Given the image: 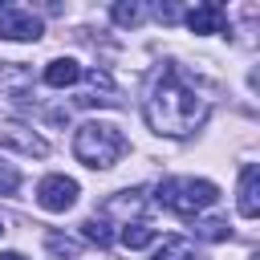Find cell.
Wrapping results in <instances>:
<instances>
[{
	"label": "cell",
	"instance_id": "cell-19",
	"mask_svg": "<svg viewBox=\"0 0 260 260\" xmlns=\"http://www.w3.org/2000/svg\"><path fill=\"white\" fill-rule=\"evenodd\" d=\"M37 4H41L45 12H61V0H37Z\"/></svg>",
	"mask_w": 260,
	"mask_h": 260
},
{
	"label": "cell",
	"instance_id": "cell-13",
	"mask_svg": "<svg viewBox=\"0 0 260 260\" xmlns=\"http://www.w3.org/2000/svg\"><path fill=\"white\" fill-rule=\"evenodd\" d=\"M81 236H85L89 244H98V248H110V240H114V236H110V223L98 219V215H89V219L81 223Z\"/></svg>",
	"mask_w": 260,
	"mask_h": 260
},
{
	"label": "cell",
	"instance_id": "cell-17",
	"mask_svg": "<svg viewBox=\"0 0 260 260\" xmlns=\"http://www.w3.org/2000/svg\"><path fill=\"white\" fill-rule=\"evenodd\" d=\"M16 187H20V171L12 162H0V195H16Z\"/></svg>",
	"mask_w": 260,
	"mask_h": 260
},
{
	"label": "cell",
	"instance_id": "cell-12",
	"mask_svg": "<svg viewBox=\"0 0 260 260\" xmlns=\"http://www.w3.org/2000/svg\"><path fill=\"white\" fill-rule=\"evenodd\" d=\"M114 24H122V28H134L138 20H142V0H114Z\"/></svg>",
	"mask_w": 260,
	"mask_h": 260
},
{
	"label": "cell",
	"instance_id": "cell-11",
	"mask_svg": "<svg viewBox=\"0 0 260 260\" xmlns=\"http://www.w3.org/2000/svg\"><path fill=\"white\" fill-rule=\"evenodd\" d=\"M154 260H195V248H191V240L167 236V240L154 248Z\"/></svg>",
	"mask_w": 260,
	"mask_h": 260
},
{
	"label": "cell",
	"instance_id": "cell-9",
	"mask_svg": "<svg viewBox=\"0 0 260 260\" xmlns=\"http://www.w3.org/2000/svg\"><path fill=\"white\" fill-rule=\"evenodd\" d=\"M183 16H187V28H191L195 37H207V32H219V28H223L219 8H207V4H199V8H191V12H183Z\"/></svg>",
	"mask_w": 260,
	"mask_h": 260
},
{
	"label": "cell",
	"instance_id": "cell-16",
	"mask_svg": "<svg viewBox=\"0 0 260 260\" xmlns=\"http://www.w3.org/2000/svg\"><path fill=\"white\" fill-rule=\"evenodd\" d=\"M142 191H118L110 203H106V211H122V215H130V211H138L142 207V199H138Z\"/></svg>",
	"mask_w": 260,
	"mask_h": 260
},
{
	"label": "cell",
	"instance_id": "cell-4",
	"mask_svg": "<svg viewBox=\"0 0 260 260\" xmlns=\"http://www.w3.org/2000/svg\"><path fill=\"white\" fill-rule=\"evenodd\" d=\"M77 195H81V187H77V179H69V175H45V179L37 183V203H41L45 211H53V215L69 211V207L77 203Z\"/></svg>",
	"mask_w": 260,
	"mask_h": 260
},
{
	"label": "cell",
	"instance_id": "cell-10",
	"mask_svg": "<svg viewBox=\"0 0 260 260\" xmlns=\"http://www.w3.org/2000/svg\"><path fill=\"white\" fill-rule=\"evenodd\" d=\"M118 240H122L130 252H134V248H150V244H154V228H150V223H142V219H134V223L126 219V223H122V232H118Z\"/></svg>",
	"mask_w": 260,
	"mask_h": 260
},
{
	"label": "cell",
	"instance_id": "cell-7",
	"mask_svg": "<svg viewBox=\"0 0 260 260\" xmlns=\"http://www.w3.org/2000/svg\"><path fill=\"white\" fill-rule=\"evenodd\" d=\"M240 215L244 219H256L260 215V171L252 162L240 171Z\"/></svg>",
	"mask_w": 260,
	"mask_h": 260
},
{
	"label": "cell",
	"instance_id": "cell-1",
	"mask_svg": "<svg viewBox=\"0 0 260 260\" xmlns=\"http://www.w3.org/2000/svg\"><path fill=\"white\" fill-rule=\"evenodd\" d=\"M211 110V98L179 69V65H167L158 73V81L150 85V98H146V122L154 134H167V138H187L203 126Z\"/></svg>",
	"mask_w": 260,
	"mask_h": 260
},
{
	"label": "cell",
	"instance_id": "cell-14",
	"mask_svg": "<svg viewBox=\"0 0 260 260\" xmlns=\"http://www.w3.org/2000/svg\"><path fill=\"white\" fill-rule=\"evenodd\" d=\"M150 12H154L162 24H179L187 8H183V0H150Z\"/></svg>",
	"mask_w": 260,
	"mask_h": 260
},
{
	"label": "cell",
	"instance_id": "cell-21",
	"mask_svg": "<svg viewBox=\"0 0 260 260\" xmlns=\"http://www.w3.org/2000/svg\"><path fill=\"white\" fill-rule=\"evenodd\" d=\"M203 4H207V8H223L228 0H203Z\"/></svg>",
	"mask_w": 260,
	"mask_h": 260
},
{
	"label": "cell",
	"instance_id": "cell-18",
	"mask_svg": "<svg viewBox=\"0 0 260 260\" xmlns=\"http://www.w3.org/2000/svg\"><path fill=\"white\" fill-rule=\"evenodd\" d=\"M49 252H53V256H77L81 244H77V240H65V236H49Z\"/></svg>",
	"mask_w": 260,
	"mask_h": 260
},
{
	"label": "cell",
	"instance_id": "cell-2",
	"mask_svg": "<svg viewBox=\"0 0 260 260\" xmlns=\"http://www.w3.org/2000/svg\"><path fill=\"white\" fill-rule=\"evenodd\" d=\"M122 150H126V138H122V130L110 126V122H81L77 134H73V154H77V162H85V167H93V171L114 167V162L122 158Z\"/></svg>",
	"mask_w": 260,
	"mask_h": 260
},
{
	"label": "cell",
	"instance_id": "cell-3",
	"mask_svg": "<svg viewBox=\"0 0 260 260\" xmlns=\"http://www.w3.org/2000/svg\"><path fill=\"white\" fill-rule=\"evenodd\" d=\"M219 199V187L211 183V179H191V175H183V179H162L158 183V203L167 207V211H175V215H199L203 207H211Z\"/></svg>",
	"mask_w": 260,
	"mask_h": 260
},
{
	"label": "cell",
	"instance_id": "cell-5",
	"mask_svg": "<svg viewBox=\"0 0 260 260\" xmlns=\"http://www.w3.org/2000/svg\"><path fill=\"white\" fill-rule=\"evenodd\" d=\"M0 146H12L20 154H28V158H45L49 154V142L41 134H32L28 126H20V122H4L0 126Z\"/></svg>",
	"mask_w": 260,
	"mask_h": 260
},
{
	"label": "cell",
	"instance_id": "cell-22",
	"mask_svg": "<svg viewBox=\"0 0 260 260\" xmlns=\"http://www.w3.org/2000/svg\"><path fill=\"white\" fill-rule=\"evenodd\" d=\"M8 4H12V0H0V8H8Z\"/></svg>",
	"mask_w": 260,
	"mask_h": 260
},
{
	"label": "cell",
	"instance_id": "cell-15",
	"mask_svg": "<svg viewBox=\"0 0 260 260\" xmlns=\"http://www.w3.org/2000/svg\"><path fill=\"white\" fill-rule=\"evenodd\" d=\"M195 236H203V240H228L232 228H228V219H195Z\"/></svg>",
	"mask_w": 260,
	"mask_h": 260
},
{
	"label": "cell",
	"instance_id": "cell-20",
	"mask_svg": "<svg viewBox=\"0 0 260 260\" xmlns=\"http://www.w3.org/2000/svg\"><path fill=\"white\" fill-rule=\"evenodd\" d=\"M0 260H28V256H20V252H0Z\"/></svg>",
	"mask_w": 260,
	"mask_h": 260
},
{
	"label": "cell",
	"instance_id": "cell-8",
	"mask_svg": "<svg viewBox=\"0 0 260 260\" xmlns=\"http://www.w3.org/2000/svg\"><path fill=\"white\" fill-rule=\"evenodd\" d=\"M77 81H81V65H77L73 57H53V61L45 65V85L65 89V85H77Z\"/></svg>",
	"mask_w": 260,
	"mask_h": 260
},
{
	"label": "cell",
	"instance_id": "cell-6",
	"mask_svg": "<svg viewBox=\"0 0 260 260\" xmlns=\"http://www.w3.org/2000/svg\"><path fill=\"white\" fill-rule=\"evenodd\" d=\"M45 32L41 16L32 12H12V8H0V37L4 41H37Z\"/></svg>",
	"mask_w": 260,
	"mask_h": 260
},
{
	"label": "cell",
	"instance_id": "cell-23",
	"mask_svg": "<svg viewBox=\"0 0 260 260\" xmlns=\"http://www.w3.org/2000/svg\"><path fill=\"white\" fill-rule=\"evenodd\" d=\"M0 236H4V215H0Z\"/></svg>",
	"mask_w": 260,
	"mask_h": 260
}]
</instances>
